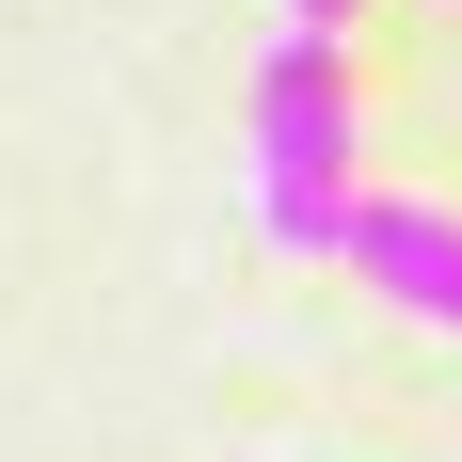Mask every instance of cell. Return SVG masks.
I'll list each match as a JSON object with an SVG mask.
<instances>
[{"label":"cell","mask_w":462,"mask_h":462,"mask_svg":"<svg viewBox=\"0 0 462 462\" xmlns=\"http://www.w3.org/2000/svg\"><path fill=\"white\" fill-rule=\"evenodd\" d=\"M351 48L319 16H287L272 64H255V224L287 255H351Z\"/></svg>","instance_id":"1"},{"label":"cell","mask_w":462,"mask_h":462,"mask_svg":"<svg viewBox=\"0 0 462 462\" xmlns=\"http://www.w3.org/2000/svg\"><path fill=\"white\" fill-rule=\"evenodd\" d=\"M287 16H319V32H351V0H287Z\"/></svg>","instance_id":"3"},{"label":"cell","mask_w":462,"mask_h":462,"mask_svg":"<svg viewBox=\"0 0 462 462\" xmlns=\"http://www.w3.org/2000/svg\"><path fill=\"white\" fill-rule=\"evenodd\" d=\"M351 272H367L399 319L462 335V224H447V208H415V191H367V208H351Z\"/></svg>","instance_id":"2"}]
</instances>
